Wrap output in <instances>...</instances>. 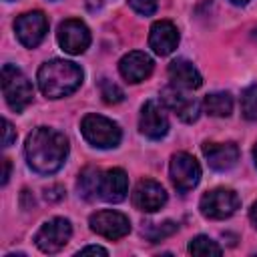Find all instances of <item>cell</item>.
<instances>
[{"label": "cell", "instance_id": "23", "mask_svg": "<svg viewBox=\"0 0 257 257\" xmlns=\"http://www.w3.org/2000/svg\"><path fill=\"white\" fill-rule=\"evenodd\" d=\"M241 112L247 120H257V84H251L241 94Z\"/></svg>", "mask_w": 257, "mask_h": 257}, {"label": "cell", "instance_id": "22", "mask_svg": "<svg viewBox=\"0 0 257 257\" xmlns=\"http://www.w3.org/2000/svg\"><path fill=\"white\" fill-rule=\"evenodd\" d=\"M189 253H193V255H221L223 253V249L211 239V237H207V235H197V237H193L191 239V243H189Z\"/></svg>", "mask_w": 257, "mask_h": 257}, {"label": "cell", "instance_id": "13", "mask_svg": "<svg viewBox=\"0 0 257 257\" xmlns=\"http://www.w3.org/2000/svg\"><path fill=\"white\" fill-rule=\"evenodd\" d=\"M153 68H155L153 58L147 52H143V50H131V52H126L118 60V72H120V76L126 82H133V84L143 82L145 78H149L151 72H153Z\"/></svg>", "mask_w": 257, "mask_h": 257}, {"label": "cell", "instance_id": "32", "mask_svg": "<svg viewBox=\"0 0 257 257\" xmlns=\"http://www.w3.org/2000/svg\"><path fill=\"white\" fill-rule=\"evenodd\" d=\"M253 159H255V167H257V145L253 147Z\"/></svg>", "mask_w": 257, "mask_h": 257}, {"label": "cell", "instance_id": "29", "mask_svg": "<svg viewBox=\"0 0 257 257\" xmlns=\"http://www.w3.org/2000/svg\"><path fill=\"white\" fill-rule=\"evenodd\" d=\"M8 177H10V159H2V185L8 183Z\"/></svg>", "mask_w": 257, "mask_h": 257}, {"label": "cell", "instance_id": "10", "mask_svg": "<svg viewBox=\"0 0 257 257\" xmlns=\"http://www.w3.org/2000/svg\"><path fill=\"white\" fill-rule=\"evenodd\" d=\"M88 225L96 235L112 239V241L128 235V231H131L128 217L118 211H112V209H102V211L92 213L88 219Z\"/></svg>", "mask_w": 257, "mask_h": 257}, {"label": "cell", "instance_id": "17", "mask_svg": "<svg viewBox=\"0 0 257 257\" xmlns=\"http://www.w3.org/2000/svg\"><path fill=\"white\" fill-rule=\"evenodd\" d=\"M203 155L211 169L229 171L239 161V147L235 143H205Z\"/></svg>", "mask_w": 257, "mask_h": 257}, {"label": "cell", "instance_id": "24", "mask_svg": "<svg viewBox=\"0 0 257 257\" xmlns=\"http://www.w3.org/2000/svg\"><path fill=\"white\" fill-rule=\"evenodd\" d=\"M100 96H102V100H104L106 104H118V102H122L124 92H122V88H120L118 84H114L112 80L102 78V80H100Z\"/></svg>", "mask_w": 257, "mask_h": 257}, {"label": "cell", "instance_id": "1", "mask_svg": "<svg viewBox=\"0 0 257 257\" xmlns=\"http://www.w3.org/2000/svg\"><path fill=\"white\" fill-rule=\"evenodd\" d=\"M24 155L28 161V167L38 175H52L56 173L66 157H68V141L62 133L38 126L26 137Z\"/></svg>", "mask_w": 257, "mask_h": 257}, {"label": "cell", "instance_id": "25", "mask_svg": "<svg viewBox=\"0 0 257 257\" xmlns=\"http://www.w3.org/2000/svg\"><path fill=\"white\" fill-rule=\"evenodd\" d=\"M128 6L143 16H153L159 8V0H128Z\"/></svg>", "mask_w": 257, "mask_h": 257}, {"label": "cell", "instance_id": "28", "mask_svg": "<svg viewBox=\"0 0 257 257\" xmlns=\"http://www.w3.org/2000/svg\"><path fill=\"white\" fill-rule=\"evenodd\" d=\"M86 253H94V255H108V251L104 247H98V245H88V247H82L78 251V255H86Z\"/></svg>", "mask_w": 257, "mask_h": 257}, {"label": "cell", "instance_id": "30", "mask_svg": "<svg viewBox=\"0 0 257 257\" xmlns=\"http://www.w3.org/2000/svg\"><path fill=\"white\" fill-rule=\"evenodd\" d=\"M249 219H251V223H253V227L257 229V201L251 205V209H249Z\"/></svg>", "mask_w": 257, "mask_h": 257}, {"label": "cell", "instance_id": "18", "mask_svg": "<svg viewBox=\"0 0 257 257\" xmlns=\"http://www.w3.org/2000/svg\"><path fill=\"white\" fill-rule=\"evenodd\" d=\"M169 78L175 86H179L183 90H195L203 84L201 72L193 66V62H189L185 58H175L169 64Z\"/></svg>", "mask_w": 257, "mask_h": 257}, {"label": "cell", "instance_id": "19", "mask_svg": "<svg viewBox=\"0 0 257 257\" xmlns=\"http://www.w3.org/2000/svg\"><path fill=\"white\" fill-rule=\"evenodd\" d=\"M98 181H100V171L96 167H84L76 181L78 195L86 201L96 199L98 197Z\"/></svg>", "mask_w": 257, "mask_h": 257}, {"label": "cell", "instance_id": "6", "mask_svg": "<svg viewBox=\"0 0 257 257\" xmlns=\"http://www.w3.org/2000/svg\"><path fill=\"white\" fill-rule=\"evenodd\" d=\"M72 237V225L64 217H54L42 223L34 235V243L42 253H58Z\"/></svg>", "mask_w": 257, "mask_h": 257}, {"label": "cell", "instance_id": "9", "mask_svg": "<svg viewBox=\"0 0 257 257\" xmlns=\"http://www.w3.org/2000/svg\"><path fill=\"white\" fill-rule=\"evenodd\" d=\"M56 40L60 48L68 54H82L90 46V30L88 26L78 18H68L60 22Z\"/></svg>", "mask_w": 257, "mask_h": 257}, {"label": "cell", "instance_id": "33", "mask_svg": "<svg viewBox=\"0 0 257 257\" xmlns=\"http://www.w3.org/2000/svg\"><path fill=\"white\" fill-rule=\"evenodd\" d=\"M253 36H255V40H257V28H255V34H253Z\"/></svg>", "mask_w": 257, "mask_h": 257}, {"label": "cell", "instance_id": "26", "mask_svg": "<svg viewBox=\"0 0 257 257\" xmlns=\"http://www.w3.org/2000/svg\"><path fill=\"white\" fill-rule=\"evenodd\" d=\"M64 195H66V191H64V187H60V185H50V187L44 189V199H46L48 203H58V201L64 199Z\"/></svg>", "mask_w": 257, "mask_h": 257}, {"label": "cell", "instance_id": "27", "mask_svg": "<svg viewBox=\"0 0 257 257\" xmlns=\"http://www.w3.org/2000/svg\"><path fill=\"white\" fill-rule=\"evenodd\" d=\"M2 122H4V139H2V145L4 147H10L16 141V131H14V126H12V122L8 118H4Z\"/></svg>", "mask_w": 257, "mask_h": 257}, {"label": "cell", "instance_id": "21", "mask_svg": "<svg viewBox=\"0 0 257 257\" xmlns=\"http://www.w3.org/2000/svg\"><path fill=\"white\" fill-rule=\"evenodd\" d=\"M179 225L171 219L163 221V223H147V227H143V235L151 241V243H157V241H163L167 237H171L173 233H177Z\"/></svg>", "mask_w": 257, "mask_h": 257}, {"label": "cell", "instance_id": "15", "mask_svg": "<svg viewBox=\"0 0 257 257\" xmlns=\"http://www.w3.org/2000/svg\"><path fill=\"white\" fill-rule=\"evenodd\" d=\"M128 193V177L122 169L114 167L100 173L98 181V197L106 203H120Z\"/></svg>", "mask_w": 257, "mask_h": 257}, {"label": "cell", "instance_id": "11", "mask_svg": "<svg viewBox=\"0 0 257 257\" xmlns=\"http://www.w3.org/2000/svg\"><path fill=\"white\" fill-rule=\"evenodd\" d=\"M139 131L153 141H159L169 133V118L163 108V102L147 100L143 104L141 118H139Z\"/></svg>", "mask_w": 257, "mask_h": 257}, {"label": "cell", "instance_id": "20", "mask_svg": "<svg viewBox=\"0 0 257 257\" xmlns=\"http://www.w3.org/2000/svg\"><path fill=\"white\" fill-rule=\"evenodd\" d=\"M203 108L211 116H229L233 110V96L229 92H211L205 96Z\"/></svg>", "mask_w": 257, "mask_h": 257}, {"label": "cell", "instance_id": "8", "mask_svg": "<svg viewBox=\"0 0 257 257\" xmlns=\"http://www.w3.org/2000/svg\"><path fill=\"white\" fill-rule=\"evenodd\" d=\"M14 32L22 46L36 48L48 32V18L40 10L24 12L14 20Z\"/></svg>", "mask_w": 257, "mask_h": 257}, {"label": "cell", "instance_id": "12", "mask_svg": "<svg viewBox=\"0 0 257 257\" xmlns=\"http://www.w3.org/2000/svg\"><path fill=\"white\" fill-rule=\"evenodd\" d=\"M161 102L163 106L171 108L183 122H195L199 118V102L185 94L183 88L171 84V86H165L161 90Z\"/></svg>", "mask_w": 257, "mask_h": 257}, {"label": "cell", "instance_id": "4", "mask_svg": "<svg viewBox=\"0 0 257 257\" xmlns=\"http://www.w3.org/2000/svg\"><path fill=\"white\" fill-rule=\"evenodd\" d=\"M80 133L84 141L96 149H114L122 139L120 126L102 114H86L80 122Z\"/></svg>", "mask_w": 257, "mask_h": 257}, {"label": "cell", "instance_id": "31", "mask_svg": "<svg viewBox=\"0 0 257 257\" xmlns=\"http://www.w3.org/2000/svg\"><path fill=\"white\" fill-rule=\"evenodd\" d=\"M249 0H231V4H235V6H245Z\"/></svg>", "mask_w": 257, "mask_h": 257}, {"label": "cell", "instance_id": "16", "mask_svg": "<svg viewBox=\"0 0 257 257\" xmlns=\"http://www.w3.org/2000/svg\"><path fill=\"white\" fill-rule=\"evenodd\" d=\"M179 44V30L171 20H157L149 32V46L155 54L167 56Z\"/></svg>", "mask_w": 257, "mask_h": 257}, {"label": "cell", "instance_id": "7", "mask_svg": "<svg viewBox=\"0 0 257 257\" xmlns=\"http://www.w3.org/2000/svg\"><path fill=\"white\" fill-rule=\"evenodd\" d=\"M169 175L171 181L175 185V189L179 193H187L191 189H195L201 181V167L197 163V159L189 153H175L171 157V165H169Z\"/></svg>", "mask_w": 257, "mask_h": 257}, {"label": "cell", "instance_id": "14", "mask_svg": "<svg viewBox=\"0 0 257 257\" xmlns=\"http://www.w3.org/2000/svg\"><path fill=\"white\" fill-rule=\"evenodd\" d=\"M167 203V191L163 189L161 183L153 179H143L133 191V205L139 211L145 213H155Z\"/></svg>", "mask_w": 257, "mask_h": 257}, {"label": "cell", "instance_id": "5", "mask_svg": "<svg viewBox=\"0 0 257 257\" xmlns=\"http://www.w3.org/2000/svg\"><path fill=\"white\" fill-rule=\"evenodd\" d=\"M239 205L241 199L233 189H213L201 197L199 209L203 217L221 221V219H229L239 209Z\"/></svg>", "mask_w": 257, "mask_h": 257}, {"label": "cell", "instance_id": "3", "mask_svg": "<svg viewBox=\"0 0 257 257\" xmlns=\"http://www.w3.org/2000/svg\"><path fill=\"white\" fill-rule=\"evenodd\" d=\"M0 76H2V92H4L6 104L14 112H22L32 102V96H34V88L30 80L20 68L12 64H4Z\"/></svg>", "mask_w": 257, "mask_h": 257}, {"label": "cell", "instance_id": "2", "mask_svg": "<svg viewBox=\"0 0 257 257\" xmlns=\"http://www.w3.org/2000/svg\"><path fill=\"white\" fill-rule=\"evenodd\" d=\"M84 72L72 60L52 58L38 68V88L46 98H62L72 94L82 84Z\"/></svg>", "mask_w": 257, "mask_h": 257}]
</instances>
